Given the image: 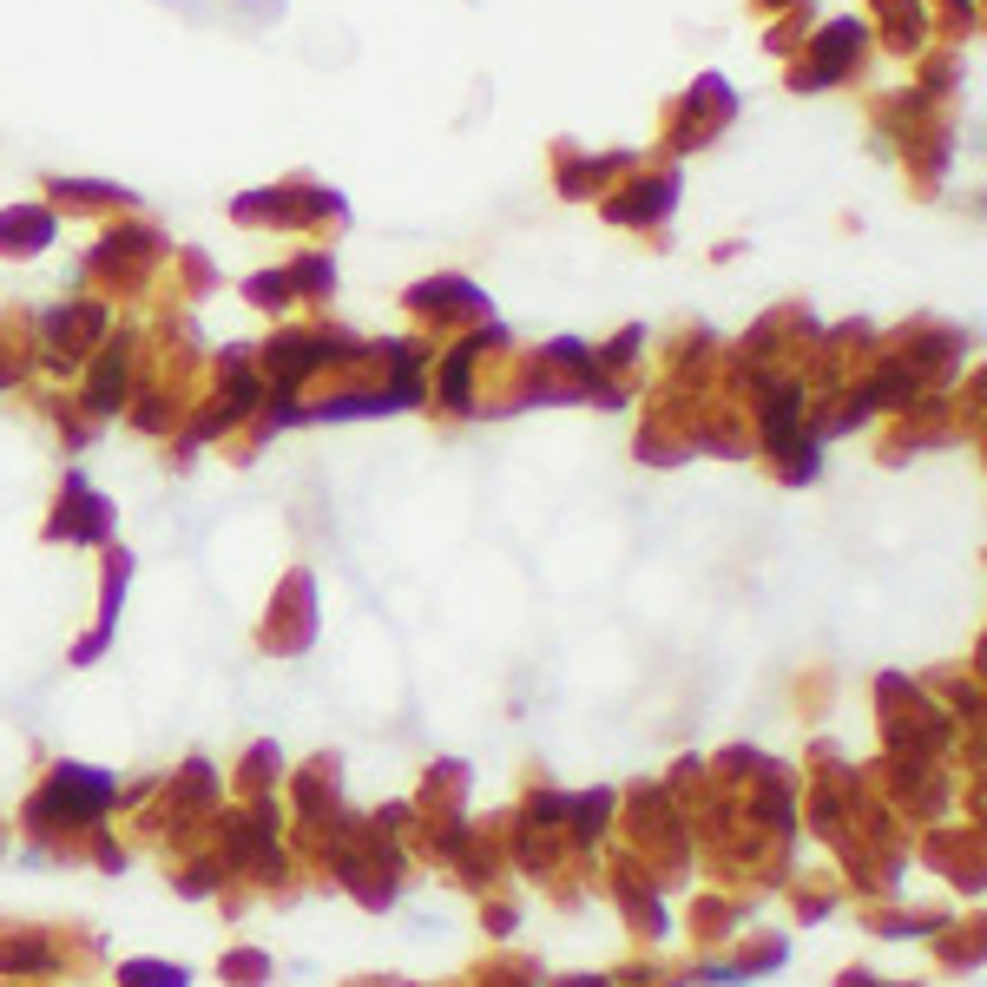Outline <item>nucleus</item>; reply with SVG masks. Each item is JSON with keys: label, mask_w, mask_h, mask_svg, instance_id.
<instances>
[{"label": "nucleus", "mask_w": 987, "mask_h": 987, "mask_svg": "<svg viewBox=\"0 0 987 987\" xmlns=\"http://www.w3.org/2000/svg\"><path fill=\"white\" fill-rule=\"evenodd\" d=\"M53 237V217L46 211H7L0 217V250H40Z\"/></svg>", "instance_id": "f257e3e1"}]
</instances>
